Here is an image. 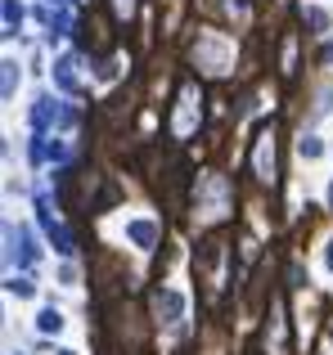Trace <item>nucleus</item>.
Masks as SVG:
<instances>
[{"label": "nucleus", "instance_id": "nucleus-2", "mask_svg": "<svg viewBox=\"0 0 333 355\" xmlns=\"http://www.w3.org/2000/svg\"><path fill=\"white\" fill-rule=\"evenodd\" d=\"M194 54L207 63V72H225L230 68V50H225L221 36H198V50H194Z\"/></svg>", "mask_w": 333, "mask_h": 355}, {"label": "nucleus", "instance_id": "nucleus-15", "mask_svg": "<svg viewBox=\"0 0 333 355\" xmlns=\"http://www.w3.org/2000/svg\"><path fill=\"white\" fill-rule=\"evenodd\" d=\"M329 342H333V329H329Z\"/></svg>", "mask_w": 333, "mask_h": 355}, {"label": "nucleus", "instance_id": "nucleus-3", "mask_svg": "<svg viewBox=\"0 0 333 355\" xmlns=\"http://www.w3.org/2000/svg\"><path fill=\"white\" fill-rule=\"evenodd\" d=\"M126 243L140 248V252H153V248H158V225H153L149 216H131V220H126Z\"/></svg>", "mask_w": 333, "mask_h": 355}, {"label": "nucleus", "instance_id": "nucleus-8", "mask_svg": "<svg viewBox=\"0 0 333 355\" xmlns=\"http://www.w3.org/2000/svg\"><path fill=\"white\" fill-rule=\"evenodd\" d=\"M14 90H18V63L9 59L5 63V99H14Z\"/></svg>", "mask_w": 333, "mask_h": 355}, {"label": "nucleus", "instance_id": "nucleus-4", "mask_svg": "<svg viewBox=\"0 0 333 355\" xmlns=\"http://www.w3.org/2000/svg\"><path fill=\"white\" fill-rule=\"evenodd\" d=\"M63 311H54V306H45V311H36V333H45V338H59L63 333Z\"/></svg>", "mask_w": 333, "mask_h": 355}, {"label": "nucleus", "instance_id": "nucleus-1", "mask_svg": "<svg viewBox=\"0 0 333 355\" xmlns=\"http://www.w3.org/2000/svg\"><path fill=\"white\" fill-rule=\"evenodd\" d=\"M153 311H158V320H166V324H180L185 311H189V302H185L180 288H158V293H153Z\"/></svg>", "mask_w": 333, "mask_h": 355}, {"label": "nucleus", "instance_id": "nucleus-11", "mask_svg": "<svg viewBox=\"0 0 333 355\" xmlns=\"http://www.w3.org/2000/svg\"><path fill=\"white\" fill-rule=\"evenodd\" d=\"M307 18H311V27H325V23H329L325 9H307Z\"/></svg>", "mask_w": 333, "mask_h": 355}, {"label": "nucleus", "instance_id": "nucleus-14", "mask_svg": "<svg viewBox=\"0 0 333 355\" xmlns=\"http://www.w3.org/2000/svg\"><path fill=\"white\" fill-rule=\"evenodd\" d=\"M59 355H77V351H59Z\"/></svg>", "mask_w": 333, "mask_h": 355}, {"label": "nucleus", "instance_id": "nucleus-12", "mask_svg": "<svg viewBox=\"0 0 333 355\" xmlns=\"http://www.w3.org/2000/svg\"><path fill=\"white\" fill-rule=\"evenodd\" d=\"M325 266H329V275H333V239L325 243Z\"/></svg>", "mask_w": 333, "mask_h": 355}, {"label": "nucleus", "instance_id": "nucleus-7", "mask_svg": "<svg viewBox=\"0 0 333 355\" xmlns=\"http://www.w3.org/2000/svg\"><path fill=\"white\" fill-rule=\"evenodd\" d=\"M9 297H23L27 302V297H36V284L32 279H9Z\"/></svg>", "mask_w": 333, "mask_h": 355}, {"label": "nucleus", "instance_id": "nucleus-10", "mask_svg": "<svg viewBox=\"0 0 333 355\" xmlns=\"http://www.w3.org/2000/svg\"><path fill=\"white\" fill-rule=\"evenodd\" d=\"M320 63H325V68H333V41L320 45Z\"/></svg>", "mask_w": 333, "mask_h": 355}, {"label": "nucleus", "instance_id": "nucleus-5", "mask_svg": "<svg viewBox=\"0 0 333 355\" xmlns=\"http://www.w3.org/2000/svg\"><path fill=\"white\" fill-rule=\"evenodd\" d=\"M257 171L271 180V171H275V144H271V135H262V144H257Z\"/></svg>", "mask_w": 333, "mask_h": 355}, {"label": "nucleus", "instance_id": "nucleus-6", "mask_svg": "<svg viewBox=\"0 0 333 355\" xmlns=\"http://www.w3.org/2000/svg\"><path fill=\"white\" fill-rule=\"evenodd\" d=\"M298 157H302V162H316V157H325L320 135H302V139H298Z\"/></svg>", "mask_w": 333, "mask_h": 355}, {"label": "nucleus", "instance_id": "nucleus-13", "mask_svg": "<svg viewBox=\"0 0 333 355\" xmlns=\"http://www.w3.org/2000/svg\"><path fill=\"white\" fill-rule=\"evenodd\" d=\"M329 207H333V184H329Z\"/></svg>", "mask_w": 333, "mask_h": 355}, {"label": "nucleus", "instance_id": "nucleus-9", "mask_svg": "<svg viewBox=\"0 0 333 355\" xmlns=\"http://www.w3.org/2000/svg\"><path fill=\"white\" fill-rule=\"evenodd\" d=\"M5 23H9V27H14V23H23V9H18L14 0H5Z\"/></svg>", "mask_w": 333, "mask_h": 355}]
</instances>
